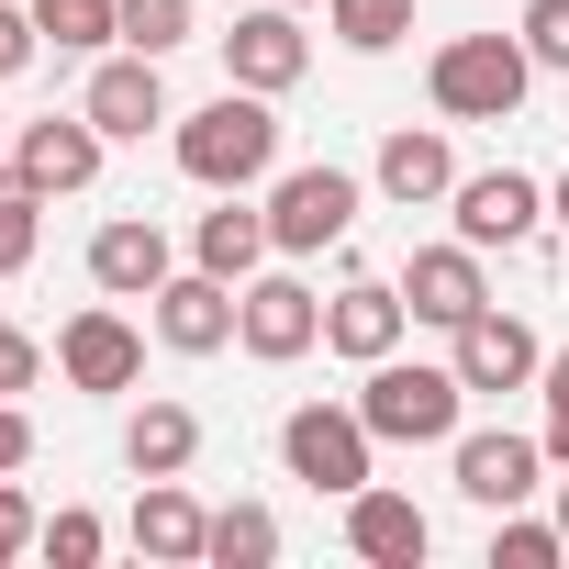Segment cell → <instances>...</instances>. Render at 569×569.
<instances>
[{
	"mask_svg": "<svg viewBox=\"0 0 569 569\" xmlns=\"http://www.w3.org/2000/svg\"><path fill=\"white\" fill-rule=\"evenodd\" d=\"M179 168L201 179V190H257L268 168H279V112H268V90H212L190 123H179Z\"/></svg>",
	"mask_w": 569,
	"mask_h": 569,
	"instance_id": "cell-1",
	"label": "cell"
},
{
	"mask_svg": "<svg viewBox=\"0 0 569 569\" xmlns=\"http://www.w3.org/2000/svg\"><path fill=\"white\" fill-rule=\"evenodd\" d=\"M458 402H469V380L458 369H425V358H369V391H358V413H369V436L380 447H458Z\"/></svg>",
	"mask_w": 569,
	"mask_h": 569,
	"instance_id": "cell-2",
	"label": "cell"
},
{
	"mask_svg": "<svg viewBox=\"0 0 569 569\" xmlns=\"http://www.w3.org/2000/svg\"><path fill=\"white\" fill-rule=\"evenodd\" d=\"M525 79H536L525 34H458V46H436V68H425V90H436L447 123H513V112H525Z\"/></svg>",
	"mask_w": 569,
	"mask_h": 569,
	"instance_id": "cell-3",
	"label": "cell"
},
{
	"mask_svg": "<svg viewBox=\"0 0 569 569\" xmlns=\"http://www.w3.org/2000/svg\"><path fill=\"white\" fill-rule=\"evenodd\" d=\"M369 458H380V436H369V413L358 402H291L279 413V469H291L302 491H369Z\"/></svg>",
	"mask_w": 569,
	"mask_h": 569,
	"instance_id": "cell-4",
	"label": "cell"
},
{
	"mask_svg": "<svg viewBox=\"0 0 569 569\" xmlns=\"http://www.w3.org/2000/svg\"><path fill=\"white\" fill-rule=\"evenodd\" d=\"M234 347H246V358H268V369L313 358V347H325V291H302L291 268L246 279V291H234Z\"/></svg>",
	"mask_w": 569,
	"mask_h": 569,
	"instance_id": "cell-5",
	"label": "cell"
},
{
	"mask_svg": "<svg viewBox=\"0 0 569 569\" xmlns=\"http://www.w3.org/2000/svg\"><path fill=\"white\" fill-rule=\"evenodd\" d=\"M347 223H358V179L347 168H291L268 190V246L279 257H325V246H347Z\"/></svg>",
	"mask_w": 569,
	"mask_h": 569,
	"instance_id": "cell-6",
	"label": "cell"
},
{
	"mask_svg": "<svg viewBox=\"0 0 569 569\" xmlns=\"http://www.w3.org/2000/svg\"><path fill=\"white\" fill-rule=\"evenodd\" d=\"M302 68H313V34L291 23V0H257V12L223 34V79H234V90H268V101H279Z\"/></svg>",
	"mask_w": 569,
	"mask_h": 569,
	"instance_id": "cell-7",
	"label": "cell"
},
{
	"mask_svg": "<svg viewBox=\"0 0 569 569\" xmlns=\"http://www.w3.org/2000/svg\"><path fill=\"white\" fill-rule=\"evenodd\" d=\"M101 146H112V134H101L90 112H46V123H12V168H23L46 201H57V190H90V179H101Z\"/></svg>",
	"mask_w": 569,
	"mask_h": 569,
	"instance_id": "cell-8",
	"label": "cell"
},
{
	"mask_svg": "<svg viewBox=\"0 0 569 569\" xmlns=\"http://www.w3.org/2000/svg\"><path fill=\"white\" fill-rule=\"evenodd\" d=\"M447 201H458V246H480V257H491V246H525V234L547 223V190H536L525 168H480V179H458Z\"/></svg>",
	"mask_w": 569,
	"mask_h": 569,
	"instance_id": "cell-9",
	"label": "cell"
},
{
	"mask_svg": "<svg viewBox=\"0 0 569 569\" xmlns=\"http://www.w3.org/2000/svg\"><path fill=\"white\" fill-rule=\"evenodd\" d=\"M57 369H68V391H134V380H146V336H134L112 302H90V313H68Z\"/></svg>",
	"mask_w": 569,
	"mask_h": 569,
	"instance_id": "cell-10",
	"label": "cell"
},
{
	"mask_svg": "<svg viewBox=\"0 0 569 569\" xmlns=\"http://www.w3.org/2000/svg\"><path fill=\"white\" fill-rule=\"evenodd\" d=\"M447 369L469 380V391H536V369H547V347H536V325H513V313H469L458 325V347H447Z\"/></svg>",
	"mask_w": 569,
	"mask_h": 569,
	"instance_id": "cell-11",
	"label": "cell"
},
{
	"mask_svg": "<svg viewBox=\"0 0 569 569\" xmlns=\"http://www.w3.org/2000/svg\"><path fill=\"white\" fill-rule=\"evenodd\" d=\"M79 112H90V123H101L112 146H146V134L168 123V79H157V57H134V46H123V57H101V68H90V101H79Z\"/></svg>",
	"mask_w": 569,
	"mask_h": 569,
	"instance_id": "cell-12",
	"label": "cell"
},
{
	"mask_svg": "<svg viewBox=\"0 0 569 569\" xmlns=\"http://www.w3.org/2000/svg\"><path fill=\"white\" fill-rule=\"evenodd\" d=\"M536 469H547V436H502V425L458 436V491H469L480 513H513L525 491H547Z\"/></svg>",
	"mask_w": 569,
	"mask_h": 569,
	"instance_id": "cell-13",
	"label": "cell"
},
{
	"mask_svg": "<svg viewBox=\"0 0 569 569\" xmlns=\"http://www.w3.org/2000/svg\"><path fill=\"white\" fill-rule=\"evenodd\" d=\"M347 547L369 558V569H425V547H436V525H425V502L413 491H347Z\"/></svg>",
	"mask_w": 569,
	"mask_h": 569,
	"instance_id": "cell-14",
	"label": "cell"
},
{
	"mask_svg": "<svg viewBox=\"0 0 569 569\" xmlns=\"http://www.w3.org/2000/svg\"><path fill=\"white\" fill-rule=\"evenodd\" d=\"M168 268H179V257H168V234H157L146 212H112V223L90 234V279H101L112 302H157Z\"/></svg>",
	"mask_w": 569,
	"mask_h": 569,
	"instance_id": "cell-15",
	"label": "cell"
},
{
	"mask_svg": "<svg viewBox=\"0 0 569 569\" xmlns=\"http://www.w3.org/2000/svg\"><path fill=\"white\" fill-rule=\"evenodd\" d=\"M157 347H179V358H212V347H234V279H212V268H168V291H157Z\"/></svg>",
	"mask_w": 569,
	"mask_h": 569,
	"instance_id": "cell-16",
	"label": "cell"
},
{
	"mask_svg": "<svg viewBox=\"0 0 569 569\" xmlns=\"http://www.w3.org/2000/svg\"><path fill=\"white\" fill-rule=\"evenodd\" d=\"M402 325H413V302L391 291V279H347V291L325 302V347H336V358H358V369H369V358H391V347H402Z\"/></svg>",
	"mask_w": 569,
	"mask_h": 569,
	"instance_id": "cell-17",
	"label": "cell"
},
{
	"mask_svg": "<svg viewBox=\"0 0 569 569\" xmlns=\"http://www.w3.org/2000/svg\"><path fill=\"white\" fill-rule=\"evenodd\" d=\"M402 302H413V325H469L480 302H491V279H480V246H425L413 257V279H402Z\"/></svg>",
	"mask_w": 569,
	"mask_h": 569,
	"instance_id": "cell-18",
	"label": "cell"
},
{
	"mask_svg": "<svg viewBox=\"0 0 569 569\" xmlns=\"http://www.w3.org/2000/svg\"><path fill=\"white\" fill-rule=\"evenodd\" d=\"M369 179H380V201L425 212V201H447V190H458V157H447V134H436V123H402V134L380 146V168H369Z\"/></svg>",
	"mask_w": 569,
	"mask_h": 569,
	"instance_id": "cell-19",
	"label": "cell"
},
{
	"mask_svg": "<svg viewBox=\"0 0 569 569\" xmlns=\"http://www.w3.org/2000/svg\"><path fill=\"white\" fill-rule=\"evenodd\" d=\"M257 257H279V246H268V212H246V201L223 190V212L190 223V268H212V279H234V291H246Z\"/></svg>",
	"mask_w": 569,
	"mask_h": 569,
	"instance_id": "cell-20",
	"label": "cell"
},
{
	"mask_svg": "<svg viewBox=\"0 0 569 569\" xmlns=\"http://www.w3.org/2000/svg\"><path fill=\"white\" fill-rule=\"evenodd\" d=\"M201 458V413L190 402H134V425H123V469L134 480H179Z\"/></svg>",
	"mask_w": 569,
	"mask_h": 569,
	"instance_id": "cell-21",
	"label": "cell"
},
{
	"mask_svg": "<svg viewBox=\"0 0 569 569\" xmlns=\"http://www.w3.org/2000/svg\"><path fill=\"white\" fill-rule=\"evenodd\" d=\"M134 547L168 558V569H190V558L212 547V513H201L179 480H146V491H134Z\"/></svg>",
	"mask_w": 569,
	"mask_h": 569,
	"instance_id": "cell-22",
	"label": "cell"
},
{
	"mask_svg": "<svg viewBox=\"0 0 569 569\" xmlns=\"http://www.w3.org/2000/svg\"><path fill=\"white\" fill-rule=\"evenodd\" d=\"M201 558H212V569H268V558H279V513H268V502H223Z\"/></svg>",
	"mask_w": 569,
	"mask_h": 569,
	"instance_id": "cell-23",
	"label": "cell"
},
{
	"mask_svg": "<svg viewBox=\"0 0 569 569\" xmlns=\"http://www.w3.org/2000/svg\"><path fill=\"white\" fill-rule=\"evenodd\" d=\"M190 34H201L190 0H123V12H112V46H134V57H179Z\"/></svg>",
	"mask_w": 569,
	"mask_h": 569,
	"instance_id": "cell-24",
	"label": "cell"
},
{
	"mask_svg": "<svg viewBox=\"0 0 569 569\" xmlns=\"http://www.w3.org/2000/svg\"><path fill=\"white\" fill-rule=\"evenodd\" d=\"M325 23H336V46H358V57H391V46L413 34V0H325Z\"/></svg>",
	"mask_w": 569,
	"mask_h": 569,
	"instance_id": "cell-25",
	"label": "cell"
},
{
	"mask_svg": "<svg viewBox=\"0 0 569 569\" xmlns=\"http://www.w3.org/2000/svg\"><path fill=\"white\" fill-rule=\"evenodd\" d=\"M34 212H46V190H34L23 168H0V279L34 268Z\"/></svg>",
	"mask_w": 569,
	"mask_h": 569,
	"instance_id": "cell-26",
	"label": "cell"
},
{
	"mask_svg": "<svg viewBox=\"0 0 569 569\" xmlns=\"http://www.w3.org/2000/svg\"><path fill=\"white\" fill-rule=\"evenodd\" d=\"M112 12H123V0H34V23H46V46H57V57L112 46Z\"/></svg>",
	"mask_w": 569,
	"mask_h": 569,
	"instance_id": "cell-27",
	"label": "cell"
},
{
	"mask_svg": "<svg viewBox=\"0 0 569 569\" xmlns=\"http://www.w3.org/2000/svg\"><path fill=\"white\" fill-rule=\"evenodd\" d=\"M569 558V525H536L525 502L502 513V536H491V569H558Z\"/></svg>",
	"mask_w": 569,
	"mask_h": 569,
	"instance_id": "cell-28",
	"label": "cell"
},
{
	"mask_svg": "<svg viewBox=\"0 0 569 569\" xmlns=\"http://www.w3.org/2000/svg\"><path fill=\"white\" fill-rule=\"evenodd\" d=\"M34 547H46L57 569H90L112 536H101V513H79V502H68V513H46V536H34Z\"/></svg>",
	"mask_w": 569,
	"mask_h": 569,
	"instance_id": "cell-29",
	"label": "cell"
},
{
	"mask_svg": "<svg viewBox=\"0 0 569 569\" xmlns=\"http://www.w3.org/2000/svg\"><path fill=\"white\" fill-rule=\"evenodd\" d=\"M513 34H525L536 68H569V0H525V23H513Z\"/></svg>",
	"mask_w": 569,
	"mask_h": 569,
	"instance_id": "cell-30",
	"label": "cell"
},
{
	"mask_svg": "<svg viewBox=\"0 0 569 569\" xmlns=\"http://www.w3.org/2000/svg\"><path fill=\"white\" fill-rule=\"evenodd\" d=\"M34 57H46V23L23 12V0H0V79H23Z\"/></svg>",
	"mask_w": 569,
	"mask_h": 569,
	"instance_id": "cell-31",
	"label": "cell"
},
{
	"mask_svg": "<svg viewBox=\"0 0 569 569\" xmlns=\"http://www.w3.org/2000/svg\"><path fill=\"white\" fill-rule=\"evenodd\" d=\"M536 391H547V458L569 469V347H558V358L536 369Z\"/></svg>",
	"mask_w": 569,
	"mask_h": 569,
	"instance_id": "cell-32",
	"label": "cell"
},
{
	"mask_svg": "<svg viewBox=\"0 0 569 569\" xmlns=\"http://www.w3.org/2000/svg\"><path fill=\"white\" fill-rule=\"evenodd\" d=\"M34 536H46V513H34V502L12 491V469H0V569H12V558H23Z\"/></svg>",
	"mask_w": 569,
	"mask_h": 569,
	"instance_id": "cell-33",
	"label": "cell"
},
{
	"mask_svg": "<svg viewBox=\"0 0 569 569\" xmlns=\"http://www.w3.org/2000/svg\"><path fill=\"white\" fill-rule=\"evenodd\" d=\"M34 369H46V347H34L23 325H0V402H12V391H34Z\"/></svg>",
	"mask_w": 569,
	"mask_h": 569,
	"instance_id": "cell-34",
	"label": "cell"
},
{
	"mask_svg": "<svg viewBox=\"0 0 569 569\" xmlns=\"http://www.w3.org/2000/svg\"><path fill=\"white\" fill-rule=\"evenodd\" d=\"M34 458V425H23V402H0V469H23Z\"/></svg>",
	"mask_w": 569,
	"mask_h": 569,
	"instance_id": "cell-35",
	"label": "cell"
},
{
	"mask_svg": "<svg viewBox=\"0 0 569 569\" xmlns=\"http://www.w3.org/2000/svg\"><path fill=\"white\" fill-rule=\"evenodd\" d=\"M547 212H558V223H569V168H558V190H547Z\"/></svg>",
	"mask_w": 569,
	"mask_h": 569,
	"instance_id": "cell-36",
	"label": "cell"
},
{
	"mask_svg": "<svg viewBox=\"0 0 569 569\" xmlns=\"http://www.w3.org/2000/svg\"><path fill=\"white\" fill-rule=\"evenodd\" d=\"M558 525H569V480H558Z\"/></svg>",
	"mask_w": 569,
	"mask_h": 569,
	"instance_id": "cell-37",
	"label": "cell"
},
{
	"mask_svg": "<svg viewBox=\"0 0 569 569\" xmlns=\"http://www.w3.org/2000/svg\"><path fill=\"white\" fill-rule=\"evenodd\" d=\"M291 12H302V0H291Z\"/></svg>",
	"mask_w": 569,
	"mask_h": 569,
	"instance_id": "cell-38",
	"label": "cell"
}]
</instances>
